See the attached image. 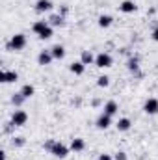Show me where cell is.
Here are the masks:
<instances>
[{"mask_svg":"<svg viewBox=\"0 0 158 160\" xmlns=\"http://www.w3.org/2000/svg\"><path fill=\"white\" fill-rule=\"evenodd\" d=\"M32 28L39 36V39H50L52 38V26L48 24V21H37V22H34Z\"/></svg>","mask_w":158,"mask_h":160,"instance_id":"cell-1","label":"cell"},{"mask_svg":"<svg viewBox=\"0 0 158 160\" xmlns=\"http://www.w3.org/2000/svg\"><path fill=\"white\" fill-rule=\"evenodd\" d=\"M24 45H26L24 34H15V36L11 38V41L7 43V48H9V50H22Z\"/></svg>","mask_w":158,"mask_h":160,"instance_id":"cell-2","label":"cell"},{"mask_svg":"<svg viewBox=\"0 0 158 160\" xmlns=\"http://www.w3.org/2000/svg\"><path fill=\"white\" fill-rule=\"evenodd\" d=\"M112 63H114V60H112V56H110L108 52H101V54H97V56H95V65H97V67H101V69L112 67Z\"/></svg>","mask_w":158,"mask_h":160,"instance_id":"cell-3","label":"cell"},{"mask_svg":"<svg viewBox=\"0 0 158 160\" xmlns=\"http://www.w3.org/2000/svg\"><path fill=\"white\" fill-rule=\"evenodd\" d=\"M26 121H28V114L24 110H15L13 112V116H11V125L13 127H22V125H26Z\"/></svg>","mask_w":158,"mask_h":160,"instance_id":"cell-4","label":"cell"},{"mask_svg":"<svg viewBox=\"0 0 158 160\" xmlns=\"http://www.w3.org/2000/svg\"><path fill=\"white\" fill-rule=\"evenodd\" d=\"M69 149H71V147H67V145H63L62 142H56L50 153H52V155H54L56 158H65V157L69 155Z\"/></svg>","mask_w":158,"mask_h":160,"instance_id":"cell-5","label":"cell"},{"mask_svg":"<svg viewBox=\"0 0 158 160\" xmlns=\"http://www.w3.org/2000/svg\"><path fill=\"white\" fill-rule=\"evenodd\" d=\"M143 110H145V114H149V116L158 114V99H155V97L147 99L145 104H143Z\"/></svg>","mask_w":158,"mask_h":160,"instance_id":"cell-6","label":"cell"},{"mask_svg":"<svg viewBox=\"0 0 158 160\" xmlns=\"http://www.w3.org/2000/svg\"><path fill=\"white\" fill-rule=\"evenodd\" d=\"M110 125H112V116H108V114L102 112V114L99 116V119H97V127H99L101 130H106Z\"/></svg>","mask_w":158,"mask_h":160,"instance_id":"cell-7","label":"cell"},{"mask_svg":"<svg viewBox=\"0 0 158 160\" xmlns=\"http://www.w3.org/2000/svg\"><path fill=\"white\" fill-rule=\"evenodd\" d=\"M52 60H54V58H52V52H50V50H41L39 56H37V63H39V65H50Z\"/></svg>","mask_w":158,"mask_h":160,"instance_id":"cell-8","label":"cell"},{"mask_svg":"<svg viewBox=\"0 0 158 160\" xmlns=\"http://www.w3.org/2000/svg\"><path fill=\"white\" fill-rule=\"evenodd\" d=\"M119 9H121L123 13H134V11L138 9V6H136L132 0H125V2L119 4Z\"/></svg>","mask_w":158,"mask_h":160,"instance_id":"cell-9","label":"cell"},{"mask_svg":"<svg viewBox=\"0 0 158 160\" xmlns=\"http://www.w3.org/2000/svg\"><path fill=\"white\" fill-rule=\"evenodd\" d=\"M52 9V2L50 0H37L36 2V11L37 13H45V11H50Z\"/></svg>","mask_w":158,"mask_h":160,"instance_id":"cell-10","label":"cell"},{"mask_svg":"<svg viewBox=\"0 0 158 160\" xmlns=\"http://www.w3.org/2000/svg\"><path fill=\"white\" fill-rule=\"evenodd\" d=\"M19 75L17 71H2V82L4 84H11V82H17Z\"/></svg>","mask_w":158,"mask_h":160,"instance_id":"cell-11","label":"cell"},{"mask_svg":"<svg viewBox=\"0 0 158 160\" xmlns=\"http://www.w3.org/2000/svg\"><path fill=\"white\" fill-rule=\"evenodd\" d=\"M117 110H119V106H117L116 101H108V102L104 104V114H108V116H116Z\"/></svg>","mask_w":158,"mask_h":160,"instance_id":"cell-12","label":"cell"},{"mask_svg":"<svg viewBox=\"0 0 158 160\" xmlns=\"http://www.w3.org/2000/svg\"><path fill=\"white\" fill-rule=\"evenodd\" d=\"M50 52H52V58H54V60H62V58L65 56V48H63L62 45H54V47L50 48Z\"/></svg>","mask_w":158,"mask_h":160,"instance_id":"cell-13","label":"cell"},{"mask_svg":"<svg viewBox=\"0 0 158 160\" xmlns=\"http://www.w3.org/2000/svg\"><path fill=\"white\" fill-rule=\"evenodd\" d=\"M130 125H132V123H130L128 118H121V119L117 121V125H116V127H117L119 132H125V130H128V128H130Z\"/></svg>","mask_w":158,"mask_h":160,"instance_id":"cell-14","label":"cell"},{"mask_svg":"<svg viewBox=\"0 0 158 160\" xmlns=\"http://www.w3.org/2000/svg\"><path fill=\"white\" fill-rule=\"evenodd\" d=\"M69 69H71V73H75V75H82L84 69H86V65H84L82 62H73V63L69 65Z\"/></svg>","mask_w":158,"mask_h":160,"instance_id":"cell-15","label":"cell"},{"mask_svg":"<svg viewBox=\"0 0 158 160\" xmlns=\"http://www.w3.org/2000/svg\"><path fill=\"white\" fill-rule=\"evenodd\" d=\"M84 147H86V143H84V140L82 138H75L73 142H71V151H84Z\"/></svg>","mask_w":158,"mask_h":160,"instance_id":"cell-16","label":"cell"},{"mask_svg":"<svg viewBox=\"0 0 158 160\" xmlns=\"http://www.w3.org/2000/svg\"><path fill=\"white\" fill-rule=\"evenodd\" d=\"M48 24L50 26H63V15H52L50 19H48Z\"/></svg>","mask_w":158,"mask_h":160,"instance_id":"cell-17","label":"cell"},{"mask_svg":"<svg viewBox=\"0 0 158 160\" xmlns=\"http://www.w3.org/2000/svg\"><path fill=\"white\" fill-rule=\"evenodd\" d=\"M80 62H82L84 65H89V63H93V62H95V56H93L89 50H84V52H82V60H80Z\"/></svg>","mask_w":158,"mask_h":160,"instance_id":"cell-18","label":"cell"},{"mask_svg":"<svg viewBox=\"0 0 158 160\" xmlns=\"http://www.w3.org/2000/svg\"><path fill=\"white\" fill-rule=\"evenodd\" d=\"M21 93H22L26 99H30V97L36 93V89H34V86H32V84H24V86L21 88Z\"/></svg>","mask_w":158,"mask_h":160,"instance_id":"cell-19","label":"cell"},{"mask_svg":"<svg viewBox=\"0 0 158 160\" xmlns=\"http://www.w3.org/2000/svg\"><path fill=\"white\" fill-rule=\"evenodd\" d=\"M112 21H114V19H112L110 15H101V17H99V26H101V28H108V26L112 24Z\"/></svg>","mask_w":158,"mask_h":160,"instance_id":"cell-20","label":"cell"},{"mask_svg":"<svg viewBox=\"0 0 158 160\" xmlns=\"http://www.w3.org/2000/svg\"><path fill=\"white\" fill-rule=\"evenodd\" d=\"M126 67H128V71L138 73V69H140V62H138V58H130V60L126 62Z\"/></svg>","mask_w":158,"mask_h":160,"instance_id":"cell-21","label":"cell"},{"mask_svg":"<svg viewBox=\"0 0 158 160\" xmlns=\"http://www.w3.org/2000/svg\"><path fill=\"white\" fill-rule=\"evenodd\" d=\"M24 101H26V97H24L22 93H15V95L11 97V102H13L15 106H21V104H22Z\"/></svg>","mask_w":158,"mask_h":160,"instance_id":"cell-22","label":"cell"},{"mask_svg":"<svg viewBox=\"0 0 158 160\" xmlns=\"http://www.w3.org/2000/svg\"><path fill=\"white\" fill-rule=\"evenodd\" d=\"M97 86H99V88H108V86H110V77H106V75H104V77H99Z\"/></svg>","mask_w":158,"mask_h":160,"instance_id":"cell-23","label":"cell"},{"mask_svg":"<svg viewBox=\"0 0 158 160\" xmlns=\"http://www.w3.org/2000/svg\"><path fill=\"white\" fill-rule=\"evenodd\" d=\"M13 145H15V147H22V145H24V138H21V136L13 138Z\"/></svg>","mask_w":158,"mask_h":160,"instance_id":"cell-24","label":"cell"},{"mask_svg":"<svg viewBox=\"0 0 158 160\" xmlns=\"http://www.w3.org/2000/svg\"><path fill=\"white\" fill-rule=\"evenodd\" d=\"M54 143H56V140H48V142H45V149H47V151H52Z\"/></svg>","mask_w":158,"mask_h":160,"instance_id":"cell-25","label":"cell"},{"mask_svg":"<svg viewBox=\"0 0 158 160\" xmlns=\"http://www.w3.org/2000/svg\"><path fill=\"white\" fill-rule=\"evenodd\" d=\"M114 160H126V153H123V151H119V153H116V157H114Z\"/></svg>","mask_w":158,"mask_h":160,"instance_id":"cell-26","label":"cell"},{"mask_svg":"<svg viewBox=\"0 0 158 160\" xmlns=\"http://www.w3.org/2000/svg\"><path fill=\"white\" fill-rule=\"evenodd\" d=\"M99 160H114V158H112L110 155H106V153H102V155L99 157Z\"/></svg>","mask_w":158,"mask_h":160,"instance_id":"cell-27","label":"cell"},{"mask_svg":"<svg viewBox=\"0 0 158 160\" xmlns=\"http://www.w3.org/2000/svg\"><path fill=\"white\" fill-rule=\"evenodd\" d=\"M153 39L158 41V28H155V30H153Z\"/></svg>","mask_w":158,"mask_h":160,"instance_id":"cell-28","label":"cell"},{"mask_svg":"<svg viewBox=\"0 0 158 160\" xmlns=\"http://www.w3.org/2000/svg\"><path fill=\"white\" fill-rule=\"evenodd\" d=\"M0 160H6V151H0Z\"/></svg>","mask_w":158,"mask_h":160,"instance_id":"cell-29","label":"cell"}]
</instances>
